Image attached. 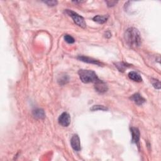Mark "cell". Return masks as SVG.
<instances>
[{"label": "cell", "instance_id": "1", "mask_svg": "<svg viewBox=\"0 0 161 161\" xmlns=\"http://www.w3.org/2000/svg\"><path fill=\"white\" fill-rule=\"evenodd\" d=\"M125 40L127 44L132 48H136L142 44L141 35L139 31L134 27L128 28L125 33Z\"/></svg>", "mask_w": 161, "mask_h": 161}, {"label": "cell", "instance_id": "2", "mask_svg": "<svg viewBox=\"0 0 161 161\" xmlns=\"http://www.w3.org/2000/svg\"><path fill=\"white\" fill-rule=\"evenodd\" d=\"M78 74L81 81L83 83H91L96 82L99 80L96 73L91 70L80 69L78 71Z\"/></svg>", "mask_w": 161, "mask_h": 161}, {"label": "cell", "instance_id": "3", "mask_svg": "<svg viewBox=\"0 0 161 161\" xmlns=\"http://www.w3.org/2000/svg\"><path fill=\"white\" fill-rule=\"evenodd\" d=\"M65 13L72 18L73 21L77 25H78L82 28H85L86 27V23L85 20V19L82 16L70 10H65Z\"/></svg>", "mask_w": 161, "mask_h": 161}, {"label": "cell", "instance_id": "4", "mask_svg": "<svg viewBox=\"0 0 161 161\" xmlns=\"http://www.w3.org/2000/svg\"><path fill=\"white\" fill-rule=\"evenodd\" d=\"M70 115L67 112H64L62 114L59 116L58 122L61 125H62V127H67L70 123Z\"/></svg>", "mask_w": 161, "mask_h": 161}, {"label": "cell", "instance_id": "5", "mask_svg": "<svg viewBox=\"0 0 161 161\" xmlns=\"http://www.w3.org/2000/svg\"><path fill=\"white\" fill-rule=\"evenodd\" d=\"M70 145L72 148L76 151H80L81 147V143H80V139L79 136L77 135H74L70 140Z\"/></svg>", "mask_w": 161, "mask_h": 161}, {"label": "cell", "instance_id": "6", "mask_svg": "<svg viewBox=\"0 0 161 161\" xmlns=\"http://www.w3.org/2000/svg\"><path fill=\"white\" fill-rule=\"evenodd\" d=\"M94 88L96 91L99 93H104L108 90V86L102 80H99L94 83Z\"/></svg>", "mask_w": 161, "mask_h": 161}, {"label": "cell", "instance_id": "7", "mask_svg": "<svg viewBox=\"0 0 161 161\" xmlns=\"http://www.w3.org/2000/svg\"><path fill=\"white\" fill-rule=\"evenodd\" d=\"M130 132L132 133V142L135 144H138L140 140V131L136 127H132L130 128Z\"/></svg>", "mask_w": 161, "mask_h": 161}, {"label": "cell", "instance_id": "8", "mask_svg": "<svg viewBox=\"0 0 161 161\" xmlns=\"http://www.w3.org/2000/svg\"><path fill=\"white\" fill-rule=\"evenodd\" d=\"M77 59H79V61H81L82 62L89 63V64H96V65H99V66H101V65L103 64L102 63H101V62H99V61L96 60V59H94L93 58L83 56H78V57H77Z\"/></svg>", "mask_w": 161, "mask_h": 161}, {"label": "cell", "instance_id": "9", "mask_svg": "<svg viewBox=\"0 0 161 161\" xmlns=\"http://www.w3.org/2000/svg\"><path fill=\"white\" fill-rule=\"evenodd\" d=\"M130 99L137 105H142L145 102V99L142 96V95L139 93H135L130 97Z\"/></svg>", "mask_w": 161, "mask_h": 161}, {"label": "cell", "instance_id": "10", "mask_svg": "<svg viewBox=\"0 0 161 161\" xmlns=\"http://www.w3.org/2000/svg\"><path fill=\"white\" fill-rule=\"evenodd\" d=\"M33 116L37 119H44L45 117V113L44 110L36 108L33 110Z\"/></svg>", "mask_w": 161, "mask_h": 161}, {"label": "cell", "instance_id": "11", "mask_svg": "<svg viewBox=\"0 0 161 161\" xmlns=\"http://www.w3.org/2000/svg\"><path fill=\"white\" fill-rule=\"evenodd\" d=\"M128 77L131 80H132L135 82H140L142 81V78L141 76L137 72H134V71H131V72L128 73Z\"/></svg>", "mask_w": 161, "mask_h": 161}, {"label": "cell", "instance_id": "12", "mask_svg": "<svg viewBox=\"0 0 161 161\" xmlns=\"http://www.w3.org/2000/svg\"><path fill=\"white\" fill-rule=\"evenodd\" d=\"M108 15H96L93 17V20L99 24H103L108 19Z\"/></svg>", "mask_w": 161, "mask_h": 161}, {"label": "cell", "instance_id": "13", "mask_svg": "<svg viewBox=\"0 0 161 161\" xmlns=\"http://www.w3.org/2000/svg\"><path fill=\"white\" fill-rule=\"evenodd\" d=\"M57 81L60 85H64L69 82V77L66 74L61 75V76L59 77Z\"/></svg>", "mask_w": 161, "mask_h": 161}, {"label": "cell", "instance_id": "14", "mask_svg": "<svg viewBox=\"0 0 161 161\" xmlns=\"http://www.w3.org/2000/svg\"><path fill=\"white\" fill-rule=\"evenodd\" d=\"M115 65H116L115 66L118 68V69L120 71H122V72H123L125 69H127L128 67L130 66V65H128L127 64H125V62L116 63Z\"/></svg>", "mask_w": 161, "mask_h": 161}, {"label": "cell", "instance_id": "15", "mask_svg": "<svg viewBox=\"0 0 161 161\" xmlns=\"http://www.w3.org/2000/svg\"><path fill=\"white\" fill-rule=\"evenodd\" d=\"M91 111H98V110H101V111H106L108 110V108H106L103 105H94L90 109Z\"/></svg>", "mask_w": 161, "mask_h": 161}, {"label": "cell", "instance_id": "16", "mask_svg": "<svg viewBox=\"0 0 161 161\" xmlns=\"http://www.w3.org/2000/svg\"><path fill=\"white\" fill-rule=\"evenodd\" d=\"M64 40L68 44H73L75 42V39L69 35H64Z\"/></svg>", "mask_w": 161, "mask_h": 161}, {"label": "cell", "instance_id": "17", "mask_svg": "<svg viewBox=\"0 0 161 161\" xmlns=\"http://www.w3.org/2000/svg\"><path fill=\"white\" fill-rule=\"evenodd\" d=\"M152 83L153 86L156 89H160V81L159 80L152 79Z\"/></svg>", "mask_w": 161, "mask_h": 161}, {"label": "cell", "instance_id": "18", "mask_svg": "<svg viewBox=\"0 0 161 161\" xmlns=\"http://www.w3.org/2000/svg\"><path fill=\"white\" fill-rule=\"evenodd\" d=\"M44 3L48 5L49 7H54V6L57 5V4L58 3L57 1H44Z\"/></svg>", "mask_w": 161, "mask_h": 161}, {"label": "cell", "instance_id": "19", "mask_svg": "<svg viewBox=\"0 0 161 161\" xmlns=\"http://www.w3.org/2000/svg\"><path fill=\"white\" fill-rule=\"evenodd\" d=\"M106 3H107V4H108V7H114L115 5H116V4L118 2L115 1H106Z\"/></svg>", "mask_w": 161, "mask_h": 161}, {"label": "cell", "instance_id": "20", "mask_svg": "<svg viewBox=\"0 0 161 161\" xmlns=\"http://www.w3.org/2000/svg\"><path fill=\"white\" fill-rule=\"evenodd\" d=\"M105 37L107 39H110L111 37V33L109 30L106 31L105 33Z\"/></svg>", "mask_w": 161, "mask_h": 161}]
</instances>
